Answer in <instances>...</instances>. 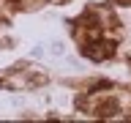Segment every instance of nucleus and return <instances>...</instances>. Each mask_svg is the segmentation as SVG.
Segmentation results:
<instances>
[{"label":"nucleus","mask_w":131,"mask_h":123,"mask_svg":"<svg viewBox=\"0 0 131 123\" xmlns=\"http://www.w3.org/2000/svg\"><path fill=\"white\" fill-rule=\"evenodd\" d=\"M115 112H117V104H115V101H104V104L96 107V115H98V118H109V115H115Z\"/></svg>","instance_id":"nucleus-1"}]
</instances>
